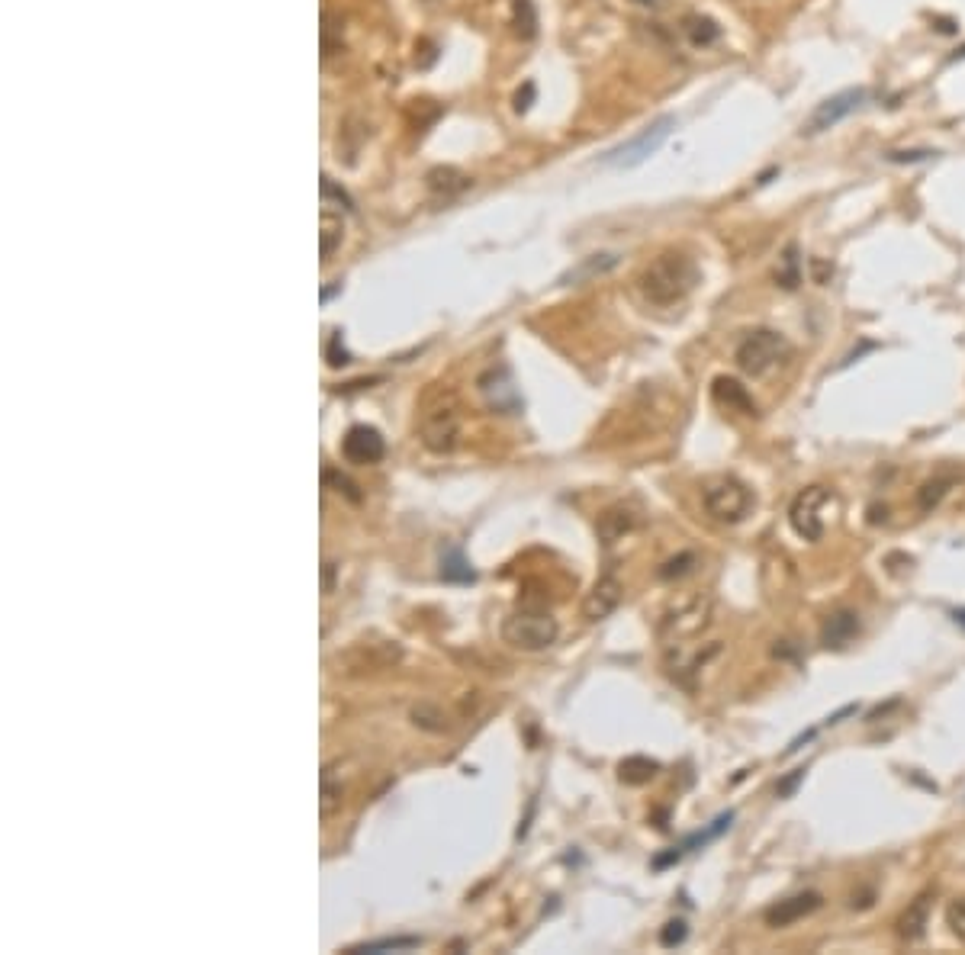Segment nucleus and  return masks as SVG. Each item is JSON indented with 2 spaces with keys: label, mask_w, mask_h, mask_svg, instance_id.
Wrapping results in <instances>:
<instances>
[{
  "label": "nucleus",
  "mask_w": 965,
  "mask_h": 955,
  "mask_svg": "<svg viewBox=\"0 0 965 955\" xmlns=\"http://www.w3.org/2000/svg\"><path fill=\"white\" fill-rule=\"evenodd\" d=\"M702 502H705V512L715 521H721V525H737V521H744L753 509V492L740 480H734V476H724V480L705 486Z\"/></svg>",
  "instance_id": "7"
},
{
  "label": "nucleus",
  "mask_w": 965,
  "mask_h": 955,
  "mask_svg": "<svg viewBox=\"0 0 965 955\" xmlns=\"http://www.w3.org/2000/svg\"><path fill=\"white\" fill-rule=\"evenodd\" d=\"M512 26L522 39H534V33H538V13H534L531 0H515L512 4Z\"/></svg>",
  "instance_id": "26"
},
{
  "label": "nucleus",
  "mask_w": 965,
  "mask_h": 955,
  "mask_svg": "<svg viewBox=\"0 0 965 955\" xmlns=\"http://www.w3.org/2000/svg\"><path fill=\"white\" fill-rule=\"evenodd\" d=\"M702 271L695 258H689L686 251H663V255L653 258L641 277H637V287H641L644 300L653 306H676L686 296L699 287Z\"/></svg>",
  "instance_id": "1"
},
{
  "label": "nucleus",
  "mask_w": 965,
  "mask_h": 955,
  "mask_svg": "<svg viewBox=\"0 0 965 955\" xmlns=\"http://www.w3.org/2000/svg\"><path fill=\"white\" fill-rule=\"evenodd\" d=\"M946 927H949V933H953L959 943L965 946V898L949 901V907H946Z\"/></svg>",
  "instance_id": "29"
},
{
  "label": "nucleus",
  "mask_w": 965,
  "mask_h": 955,
  "mask_svg": "<svg viewBox=\"0 0 965 955\" xmlns=\"http://www.w3.org/2000/svg\"><path fill=\"white\" fill-rule=\"evenodd\" d=\"M531 100H534V84H525V91H518V97H515V110H518V113H528Z\"/></svg>",
  "instance_id": "37"
},
{
  "label": "nucleus",
  "mask_w": 965,
  "mask_h": 955,
  "mask_svg": "<svg viewBox=\"0 0 965 955\" xmlns=\"http://www.w3.org/2000/svg\"><path fill=\"white\" fill-rule=\"evenodd\" d=\"M956 486V476H937V480H927L917 489V509L920 512H933L937 505L946 499V492Z\"/></svg>",
  "instance_id": "25"
},
{
  "label": "nucleus",
  "mask_w": 965,
  "mask_h": 955,
  "mask_svg": "<svg viewBox=\"0 0 965 955\" xmlns=\"http://www.w3.org/2000/svg\"><path fill=\"white\" fill-rule=\"evenodd\" d=\"M460 406L454 402V396H444L438 399L435 406H428L422 412V422H419V438L432 454H451L457 441H460Z\"/></svg>",
  "instance_id": "5"
},
{
  "label": "nucleus",
  "mask_w": 965,
  "mask_h": 955,
  "mask_svg": "<svg viewBox=\"0 0 965 955\" xmlns=\"http://www.w3.org/2000/svg\"><path fill=\"white\" fill-rule=\"evenodd\" d=\"M657 772H660V763H657V759H647V756H628V759H621V766H618V779L625 782V785H647Z\"/></svg>",
  "instance_id": "22"
},
{
  "label": "nucleus",
  "mask_w": 965,
  "mask_h": 955,
  "mask_svg": "<svg viewBox=\"0 0 965 955\" xmlns=\"http://www.w3.org/2000/svg\"><path fill=\"white\" fill-rule=\"evenodd\" d=\"M711 396H715V402L721 409L727 412H737V415H760V409H756V402L750 396V390L740 380L734 377H718L715 386H711Z\"/></svg>",
  "instance_id": "16"
},
{
  "label": "nucleus",
  "mask_w": 965,
  "mask_h": 955,
  "mask_svg": "<svg viewBox=\"0 0 965 955\" xmlns=\"http://www.w3.org/2000/svg\"><path fill=\"white\" fill-rule=\"evenodd\" d=\"M637 525H641L637 512L625 509V505H615V509H608L599 518V541L602 544H618V541H625L628 534H634Z\"/></svg>",
  "instance_id": "18"
},
{
  "label": "nucleus",
  "mask_w": 965,
  "mask_h": 955,
  "mask_svg": "<svg viewBox=\"0 0 965 955\" xmlns=\"http://www.w3.org/2000/svg\"><path fill=\"white\" fill-rule=\"evenodd\" d=\"M419 946H422L419 936H393V939H377V943L354 946L351 952H406V949H419Z\"/></svg>",
  "instance_id": "28"
},
{
  "label": "nucleus",
  "mask_w": 965,
  "mask_h": 955,
  "mask_svg": "<svg viewBox=\"0 0 965 955\" xmlns=\"http://www.w3.org/2000/svg\"><path fill=\"white\" fill-rule=\"evenodd\" d=\"M933 155H937V152H888V161H895V164H901V161H927Z\"/></svg>",
  "instance_id": "35"
},
{
  "label": "nucleus",
  "mask_w": 965,
  "mask_h": 955,
  "mask_svg": "<svg viewBox=\"0 0 965 955\" xmlns=\"http://www.w3.org/2000/svg\"><path fill=\"white\" fill-rule=\"evenodd\" d=\"M441 576L448 579V583H473L477 573L470 570V563L464 560L460 550H451V554H444L441 560Z\"/></svg>",
  "instance_id": "27"
},
{
  "label": "nucleus",
  "mask_w": 965,
  "mask_h": 955,
  "mask_svg": "<svg viewBox=\"0 0 965 955\" xmlns=\"http://www.w3.org/2000/svg\"><path fill=\"white\" fill-rule=\"evenodd\" d=\"M322 200H338V203H341V210H345V213H351V210H354L351 197H348V193L332 181V177H322Z\"/></svg>",
  "instance_id": "33"
},
{
  "label": "nucleus",
  "mask_w": 965,
  "mask_h": 955,
  "mask_svg": "<svg viewBox=\"0 0 965 955\" xmlns=\"http://www.w3.org/2000/svg\"><path fill=\"white\" fill-rule=\"evenodd\" d=\"M830 499H834V496H830V489H824V486H808L792 499L789 525H792V531L801 537V541L814 544V541H821V537H824V528H827L824 509H827Z\"/></svg>",
  "instance_id": "8"
},
{
  "label": "nucleus",
  "mask_w": 965,
  "mask_h": 955,
  "mask_svg": "<svg viewBox=\"0 0 965 955\" xmlns=\"http://www.w3.org/2000/svg\"><path fill=\"white\" fill-rule=\"evenodd\" d=\"M686 936H689L686 920H670V923H666V927H663V933H660V946L676 949V946L686 943Z\"/></svg>",
  "instance_id": "31"
},
{
  "label": "nucleus",
  "mask_w": 965,
  "mask_h": 955,
  "mask_svg": "<svg viewBox=\"0 0 965 955\" xmlns=\"http://www.w3.org/2000/svg\"><path fill=\"white\" fill-rule=\"evenodd\" d=\"M341 238H345V226H341V213L335 216L332 206L322 203V235H319V245H322V261H332L335 248L341 245Z\"/></svg>",
  "instance_id": "23"
},
{
  "label": "nucleus",
  "mask_w": 965,
  "mask_h": 955,
  "mask_svg": "<svg viewBox=\"0 0 965 955\" xmlns=\"http://www.w3.org/2000/svg\"><path fill=\"white\" fill-rule=\"evenodd\" d=\"M711 624V599L695 595V599L679 602L660 621V640L666 647H686L689 640L702 637Z\"/></svg>",
  "instance_id": "4"
},
{
  "label": "nucleus",
  "mask_w": 965,
  "mask_h": 955,
  "mask_svg": "<svg viewBox=\"0 0 965 955\" xmlns=\"http://www.w3.org/2000/svg\"><path fill=\"white\" fill-rule=\"evenodd\" d=\"M776 283L782 290H798L801 283V258H798V245H785L782 258L776 264Z\"/></svg>",
  "instance_id": "24"
},
{
  "label": "nucleus",
  "mask_w": 965,
  "mask_h": 955,
  "mask_svg": "<svg viewBox=\"0 0 965 955\" xmlns=\"http://www.w3.org/2000/svg\"><path fill=\"white\" fill-rule=\"evenodd\" d=\"M863 103H866V87H846L840 94H830L808 113L805 123H801V136H821V132L834 129L850 113H856Z\"/></svg>",
  "instance_id": "9"
},
{
  "label": "nucleus",
  "mask_w": 965,
  "mask_h": 955,
  "mask_svg": "<svg viewBox=\"0 0 965 955\" xmlns=\"http://www.w3.org/2000/svg\"><path fill=\"white\" fill-rule=\"evenodd\" d=\"M821 904H824V898L818 891H798V894H789V898H782L772 907H766L763 920H766V927H772V930H785V927H792V923L811 917L814 910H821Z\"/></svg>",
  "instance_id": "10"
},
{
  "label": "nucleus",
  "mask_w": 965,
  "mask_h": 955,
  "mask_svg": "<svg viewBox=\"0 0 965 955\" xmlns=\"http://www.w3.org/2000/svg\"><path fill=\"white\" fill-rule=\"evenodd\" d=\"M341 454H345V460H351V464H377V460L386 454V444H383V435L377 428H370V425H354L345 441H341Z\"/></svg>",
  "instance_id": "11"
},
{
  "label": "nucleus",
  "mask_w": 965,
  "mask_h": 955,
  "mask_svg": "<svg viewBox=\"0 0 965 955\" xmlns=\"http://www.w3.org/2000/svg\"><path fill=\"white\" fill-rule=\"evenodd\" d=\"M338 804H341V785H335L332 769H325V775H322V817H332Z\"/></svg>",
  "instance_id": "30"
},
{
  "label": "nucleus",
  "mask_w": 965,
  "mask_h": 955,
  "mask_svg": "<svg viewBox=\"0 0 965 955\" xmlns=\"http://www.w3.org/2000/svg\"><path fill=\"white\" fill-rule=\"evenodd\" d=\"M956 624H962V628H965V608L956 611Z\"/></svg>",
  "instance_id": "40"
},
{
  "label": "nucleus",
  "mask_w": 965,
  "mask_h": 955,
  "mask_svg": "<svg viewBox=\"0 0 965 955\" xmlns=\"http://www.w3.org/2000/svg\"><path fill=\"white\" fill-rule=\"evenodd\" d=\"M731 824H734V814H731V811H727V814H721L718 820H711V827H708V830L695 833V837H689V840L682 843V846H676L673 853H666V856H657V859H653V869H663V865H670V862H679V859L686 856V853H692V849H699V846H705V843H711V840H718L721 833H724L727 827H731Z\"/></svg>",
  "instance_id": "19"
},
{
  "label": "nucleus",
  "mask_w": 965,
  "mask_h": 955,
  "mask_svg": "<svg viewBox=\"0 0 965 955\" xmlns=\"http://www.w3.org/2000/svg\"><path fill=\"white\" fill-rule=\"evenodd\" d=\"M676 129V116H660V119H653L650 126H644L641 132H637L634 139L628 142H621L618 148H612L602 161L608 164V168H621V171H628V168H637V164H644L650 155H657L663 142L670 139V132Z\"/></svg>",
  "instance_id": "6"
},
{
  "label": "nucleus",
  "mask_w": 965,
  "mask_h": 955,
  "mask_svg": "<svg viewBox=\"0 0 965 955\" xmlns=\"http://www.w3.org/2000/svg\"><path fill=\"white\" fill-rule=\"evenodd\" d=\"M332 583H335V563H325V595L332 592Z\"/></svg>",
  "instance_id": "39"
},
{
  "label": "nucleus",
  "mask_w": 965,
  "mask_h": 955,
  "mask_svg": "<svg viewBox=\"0 0 965 955\" xmlns=\"http://www.w3.org/2000/svg\"><path fill=\"white\" fill-rule=\"evenodd\" d=\"M631 4L644 7V10H663V7H666V0H631Z\"/></svg>",
  "instance_id": "38"
},
{
  "label": "nucleus",
  "mask_w": 965,
  "mask_h": 955,
  "mask_svg": "<svg viewBox=\"0 0 965 955\" xmlns=\"http://www.w3.org/2000/svg\"><path fill=\"white\" fill-rule=\"evenodd\" d=\"M480 393L486 396L489 409H496V412H515L518 409V390H515V383H512L506 367H496V370L483 373V377H480Z\"/></svg>",
  "instance_id": "14"
},
{
  "label": "nucleus",
  "mask_w": 965,
  "mask_h": 955,
  "mask_svg": "<svg viewBox=\"0 0 965 955\" xmlns=\"http://www.w3.org/2000/svg\"><path fill=\"white\" fill-rule=\"evenodd\" d=\"M621 605V583L618 576H602L583 599V618L586 621H605Z\"/></svg>",
  "instance_id": "13"
},
{
  "label": "nucleus",
  "mask_w": 965,
  "mask_h": 955,
  "mask_svg": "<svg viewBox=\"0 0 965 955\" xmlns=\"http://www.w3.org/2000/svg\"><path fill=\"white\" fill-rule=\"evenodd\" d=\"M425 181H428V193H432L435 200H444V203L460 197V193L473 187L470 177H467L464 171L451 168V164H444V168H432Z\"/></svg>",
  "instance_id": "17"
},
{
  "label": "nucleus",
  "mask_w": 965,
  "mask_h": 955,
  "mask_svg": "<svg viewBox=\"0 0 965 955\" xmlns=\"http://www.w3.org/2000/svg\"><path fill=\"white\" fill-rule=\"evenodd\" d=\"M930 910H933V891H920L917 898L901 910L895 927H898V936L904 939V943H920V939L927 936Z\"/></svg>",
  "instance_id": "12"
},
{
  "label": "nucleus",
  "mask_w": 965,
  "mask_h": 955,
  "mask_svg": "<svg viewBox=\"0 0 965 955\" xmlns=\"http://www.w3.org/2000/svg\"><path fill=\"white\" fill-rule=\"evenodd\" d=\"M859 634V615L853 608H837L830 611L821 624V644L827 650H843L846 644H853Z\"/></svg>",
  "instance_id": "15"
},
{
  "label": "nucleus",
  "mask_w": 965,
  "mask_h": 955,
  "mask_svg": "<svg viewBox=\"0 0 965 955\" xmlns=\"http://www.w3.org/2000/svg\"><path fill=\"white\" fill-rule=\"evenodd\" d=\"M338 345H341V335H335V338H332V348H329V364H332V367H345V364H348V354H345V348L338 351Z\"/></svg>",
  "instance_id": "36"
},
{
  "label": "nucleus",
  "mask_w": 965,
  "mask_h": 955,
  "mask_svg": "<svg viewBox=\"0 0 965 955\" xmlns=\"http://www.w3.org/2000/svg\"><path fill=\"white\" fill-rule=\"evenodd\" d=\"M560 624L551 611H531L518 608L502 621V640L522 653H541L557 640Z\"/></svg>",
  "instance_id": "3"
},
{
  "label": "nucleus",
  "mask_w": 965,
  "mask_h": 955,
  "mask_svg": "<svg viewBox=\"0 0 965 955\" xmlns=\"http://www.w3.org/2000/svg\"><path fill=\"white\" fill-rule=\"evenodd\" d=\"M618 267V255H612V251H602V255H589L583 258L576 267H570L567 274L560 277L563 287H576V283H589V280H596V277H605L608 271H615Z\"/></svg>",
  "instance_id": "20"
},
{
  "label": "nucleus",
  "mask_w": 965,
  "mask_h": 955,
  "mask_svg": "<svg viewBox=\"0 0 965 955\" xmlns=\"http://www.w3.org/2000/svg\"><path fill=\"white\" fill-rule=\"evenodd\" d=\"M692 563H695V554H679V557L663 563L660 576H663V579H679V576H686V573L692 570Z\"/></svg>",
  "instance_id": "32"
},
{
  "label": "nucleus",
  "mask_w": 965,
  "mask_h": 955,
  "mask_svg": "<svg viewBox=\"0 0 965 955\" xmlns=\"http://www.w3.org/2000/svg\"><path fill=\"white\" fill-rule=\"evenodd\" d=\"M801 782H805V769H795V772H789V775H785V779L779 782V788H776V792H779V798H792V795H795V788H798Z\"/></svg>",
  "instance_id": "34"
},
{
  "label": "nucleus",
  "mask_w": 965,
  "mask_h": 955,
  "mask_svg": "<svg viewBox=\"0 0 965 955\" xmlns=\"http://www.w3.org/2000/svg\"><path fill=\"white\" fill-rule=\"evenodd\" d=\"M792 354H795V348L785 335L772 332V328H753V332H747L744 341L737 345L734 361L747 377L763 380V377H769V373H776L779 367L789 364Z\"/></svg>",
  "instance_id": "2"
},
{
  "label": "nucleus",
  "mask_w": 965,
  "mask_h": 955,
  "mask_svg": "<svg viewBox=\"0 0 965 955\" xmlns=\"http://www.w3.org/2000/svg\"><path fill=\"white\" fill-rule=\"evenodd\" d=\"M682 29V36H686L695 49H708V46H715V42L721 39V26L718 20H711L705 17V13H686L679 23Z\"/></svg>",
  "instance_id": "21"
}]
</instances>
